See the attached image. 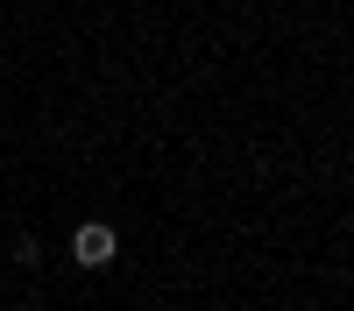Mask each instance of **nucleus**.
<instances>
[{
  "instance_id": "obj_1",
  "label": "nucleus",
  "mask_w": 354,
  "mask_h": 311,
  "mask_svg": "<svg viewBox=\"0 0 354 311\" xmlns=\"http://www.w3.org/2000/svg\"><path fill=\"white\" fill-rule=\"evenodd\" d=\"M113 248H121V234H113L106 219H85L78 234H71V262H78V269H106Z\"/></svg>"
},
{
  "instance_id": "obj_2",
  "label": "nucleus",
  "mask_w": 354,
  "mask_h": 311,
  "mask_svg": "<svg viewBox=\"0 0 354 311\" xmlns=\"http://www.w3.org/2000/svg\"><path fill=\"white\" fill-rule=\"evenodd\" d=\"M15 262H21V269H36V262H43V241H28V234H21V241H15Z\"/></svg>"
}]
</instances>
